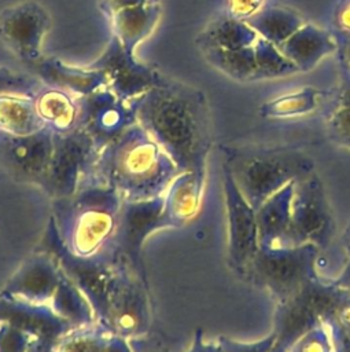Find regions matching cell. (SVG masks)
Wrapping results in <instances>:
<instances>
[{
	"instance_id": "1",
	"label": "cell",
	"mask_w": 350,
	"mask_h": 352,
	"mask_svg": "<svg viewBox=\"0 0 350 352\" xmlns=\"http://www.w3.org/2000/svg\"><path fill=\"white\" fill-rule=\"evenodd\" d=\"M132 103L137 124L169 154L180 172L206 173L213 126L202 89L167 76Z\"/></svg>"
},
{
	"instance_id": "2",
	"label": "cell",
	"mask_w": 350,
	"mask_h": 352,
	"mask_svg": "<svg viewBox=\"0 0 350 352\" xmlns=\"http://www.w3.org/2000/svg\"><path fill=\"white\" fill-rule=\"evenodd\" d=\"M178 173L169 154L136 122L99 150L92 183L113 188L124 201H144L162 195Z\"/></svg>"
},
{
	"instance_id": "3",
	"label": "cell",
	"mask_w": 350,
	"mask_h": 352,
	"mask_svg": "<svg viewBox=\"0 0 350 352\" xmlns=\"http://www.w3.org/2000/svg\"><path fill=\"white\" fill-rule=\"evenodd\" d=\"M124 199L110 187L88 184L52 199V223L62 246L73 256L110 254Z\"/></svg>"
},
{
	"instance_id": "4",
	"label": "cell",
	"mask_w": 350,
	"mask_h": 352,
	"mask_svg": "<svg viewBox=\"0 0 350 352\" xmlns=\"http://www.w3.org/2000/svg\"><path fill=\"white\" fill-rule=\"evenodd\" d=\"M220 150L222 168L254 209L288 183L316 172L314 161L296 147L221 144Z\"/></svg>"
},
{
	"instance_id": "5",
	"label": "cell",
	"mask_w": 350,
	"mask_h": 352,
	"mask_svg": "<svg viewBox=\"0 0 350 352\" xmlns=\"http://www.w3.org/2000/svg\"><path fill=\"white\" fill-rule=\"evenodd\" d=\"M320 249L313 243L296 246H259L244 280L268 290L276 300L294 296L306 283L318 278L316 264Z\"/></svg>"
},
{
	"instance_id": "6",
	"label": "cell",
	"mask_w": 350,
	"mask_h": 352,
	"mask_svg": "<svg viewBox=\"0 0 350 352\" xmlns=\"http://www.w3.org/2000/svg\"><path fill=\"white\" fill-rule=\"evenodd\" d=\"M343 293L345 289L317 278L294 296L279 301L275 312V344L287 352L302 336L331 320Z\"/></svg>"
},
{
	"instance_id": "7",
	"label": "cell",
	"mask_w": 350,
	"mask_h": 352,
	"mask_svg": "<svg viewBox=\"0 0 350 352\" xmlns=\"http://www.w3.org/2000/svg\"><path fill=\"white\" fill-rule=\"evenodd\" d=\"M99 148L82 131L55 133L54 153L38 188L51 199L74 194L92 184Z\"/></svg>"
},
{
	"instance_id": "8",
	"label": "cell",
	"mask_w": 350,
	"mask_h": 352,
	"mask_svg": "<svg viewBox=\"0 0 350 352\" xmlns=\"http://www.w3.org/2000/svg\"><path fill=\"white\" fill-rule=\"evenodd\" d=\"M335 232L334 213L324 184L313 172L295 182L291 204V245L327 248Z\"/></svg>"
},
{
	"instance_id": "9",
	"label": "cell",
	"mask_w": 350,
	"mask_h": 352,
	"mask_svg": "<svg viewBox=\"0 0 350 352\" xmlns=\"http://www.w3.org/2000/svg\"><path fill=\"white\" fill-rule=\"evenodd\" d=\"M169 228L163 213V194L144 201H124L110 254L147 276L143 263V246L147 238Z\"/></svg>"
},
{
	"instance_id": "10",
	"label": "cell",
	"mask_w": 350,
	"mask_h": 352,
	"mask_svg": "<svg viewBox=\"0 0 350 352\" xmlns=\"http://www.w3.org/2000/svg\"><path fill=\"white\" fill-rule=\"evenodd\" d=\"M88 66L102 72L106 88L125 102H132L162 84L167 76L156 67L139 60L117 37L111 36L104 51Z\"/></svg>"
},
{
	"instance_id": "11",
	"label": "cell",
	"mask_w": 350,
	"mask_h": 352,
	"mask_svg": "<svg viewBox=\"0 0 350 352\" xmlns=\"http://www.w3.org/2000/svg\"><path fill=\"white\" fill-rule=\"evenodd\" d=\"M51 15L36 0H23L0 10V41L25 66L43 56V41Z\"/></svg>"
},
{
	"instance_id": "12",
	"label": "cell",
	"mask_w": 350,
	"mask_h": 352,
	"mask_svg": "<svg viewBox=\"0 0 350 352\" xmlns=\"http://www.w3.org/2000/svg\"><path fill=\"white\" fill-rule=\"evenodd\" d=\"M65 278L66 274L58 261L37 249L7 280L0 290V298L51 309Z\"/></svg>"
},
{
	"instance_id": "13",
	"label": "cell",
	"mask_w": 350,
	"mask_h": 352,
	"mask_svg": "<svg viewBox=\"0 0 350 352\" xmlns=\"http://www.w3.org/2000/svg\"><path fill=\"white\" fill-rule=\"evenodd\" d=\"M222 186L228 224V263L240 276L259 249L255 209L247 202L232 176L222 168Z\"/></svg>"
},
{
	"instance_id": "14",
	"label": "cell",
	"mask_w": 350,
	"mask_h": 352,
	"mask_svg": "<svg viewBox=\"0 0 350 352\" xmlns=\"http://www.w3.org/2000/svg\"><path fill=\"white\" fill-rule=\"evenodd\" d=\"M55 133L43 128L30 135L0 132V165L16 182L38 187L54 153Z\"/></svg>"
},
{
	"instance_id": "15",
	"label": "cell",
	"mask_w": 350,
	"mask_h": 352,
	"mask_svg": "<svg viewBox=\"0 0 350 352\" xmlns=\"http://www.w3.org/2000/svg\"><path fill=\"white\" fill-rule=\"evenodd\" d=\"M80 129L100 150L137 122L132 102H125L103 87L78 98Z\"/></svg>"
},
{
	"instance_id": "16",
	"label": "cell",
	"mask_w": 350,
	"mask_h": 352,
	"mask_svg": "<svg viewBox=\"0 0 350 352\" xmlns=\"http://www.w3.org/2000/svg\"><path fill=\"white\" fill-rule=\"evenodd\" d=\"M26 69L43 85L66 91L77 98L106 87V80L97 69L67 65L62 59L51 55H43L37 60L26 65Z\"/></svg>"
},
{
	"instance_id": "17",
	"label": "cell",
	"mask_w": 350,
	"mask_h": 352,
	"mask_svg": "<svg viewBox=\"0 0 350 352\" xmlns=\"http://www.w3.org/2000/svg\"><path fill=\"white\" fill-rule=\"evenodd\" d=\"M206 173L180 172L163 192V213L169 228L187 226L199 212L205 191Z\"/></svg>"
},
{
	"instance_id": "18",
	"label": "cell",
	"mask_w": 350,
	"mask_h": 352,
	"mask_svg": "<svg viewBox=\"0 0 350 352\" xmlns=\"http://www.w3.org/2000/svg\"><path fill=\"white\" fill-rule=\"evenodd\" d=\"M295 182L288 183L255 209L259 246L291 245V204Z\"/></svg>"
},
{
	"instance_id": "19",
	"label": "cell",
	"mask_w": 350,
	"mask_h": 352,
	"mask_svg": "<svg viewBox=\"0 0 350 352\" xmlns=\"http://www.w3.org/2000/svg\"><path fill=\"white\" fill-rule=\"evenodd\" d=\"M47 352H133V348L129 340L95 319L66 330Z\"/></svg>"
},
{
	"instance_id": "20",
	"label": "cell",
	"mask_w": 350,
	"mask_h": 352,
	"mask_svg": "<svg viewBox=\"0 0 350 352\" xmlns=\"http://www.w3.org/2000/svg\"><path fill=\"white\" fill-rule=\"evenodd\" d=\"M338 43L334 33H329L310 22H305L292 33L279 50L290 59L299 72L313 69L325 55L336 51Z\"/></svg>"
},
{
	"instance_id": "21",
	"label": "cell",
	"mask_w": 350,
	"mask_h": 352,
	"mask_svg": "<svg viewBox=\"0 0 350 352\" xmlns=\"http://www.w3.org/2000/svg\"><path fill=\"white\" fill-rule=\"evenodd\" d=\"M162 14L161 0H148L143 4L121 10L108 16L111 36L130 52L155 30Z\"/></svg>"
},
{
	"instance_id": "22",
	"label": "cell",
	"mask_w": 350,
	"mask_h": 352,
	"mask_svg": "<svg viewBox=\"0 0 350 352\" xmlns=\"http://www.w3.org/2000/svg\"><path fill=\"white\" fill-rule=\"evenodd\" d=\"M33 98L44 126L54 133H67L80 128V103L77 96L43 85Z\"/></svg>"
},
{
	"instance_id": "23",
	"label": "cell",
	"mask_w": 350,
	"mask_h": 352,
	"mask_svg": "<svg viewBox=\"0 0 350 352\" xmlns=\"http://www.w3.org/2000/svg\"><path fill=\"white\" fill-rule=\"evenodd\" d=\"M257 40L258 34L247 21L237 19L228 12L213 18L195 37L199 51L209 48L240 50L253 47Z\"/></svg>"
},
{
	"instance_id": "24",
	"label": "cell",
	"mask_w": 350,
	"mask_h": 352,
	"mask_svg": "<svg viewBox=\"0 0 350 352\" xmlns=\"http://www.w3.org/2000/svg\"><path fill=\"white\" fill-rule=\"evenodd\" d=\"M45 128L34 98L22 94H0V132L22 136Z\"/></svg>"
},
{
	"instance_id": "25",
	"label": "cell",
	"mask_w": 350,
	"mask_h": 352,
	"mask_svg": "<svg viewBox=\"0 0 350 352\" xmlns=\"http://www.w3.org/2000/svg\"><path fill=\"white\" fill-rule=\"evenodd\" d=\"M246 21L258 37L277 47L305 23L298 12L283 7H262Z\"/></svg>"
},
{
	"instance_id": "26",
	"label": "cell",
	"mask_w": 350,
	"mask_h": 352,
	"mask_svg": "<svg viewBox=\"0 0 350 352\" xmlns=\"http://www.w3.org/2000/svg\"><path fill=\"white\" fill-rule=\"evenodd\" d=\"M327 95V91L314 87H303L270 100L259 106V116L264 118H292L312 113L318 100Z\"/></svg>"
},
{
	"instance_id": "27",
	"label": "cell",
	"mask_w": 350,
	"mask_h": 352,
	"mask_svg": "<svg viewBox=\"0 0 350 352\" xmlns=\"http://www.w3.org/2000/svg\"><path fill=\"white\" fill-rule=\"evenodd\" d=\"M203 58L226 77L244 82L257 80V62L254 45L240 50L209 48L200 51Z\"/></svg>"
},
{
	"instance_id": "28",
	"label": "cell",
	"mask_w": 350,
	"mask_h": 352,
	"mask_svg": "<svg viewBox=\"0 0 350 352\" xmlns=\"http://www.w3.org/2000/svg\"><path fill=\"white\" fill-rule=\"evenodd\" d=\"M254 52L257 62V80L284 77L299 72L294 63L283 55L277 45L261 37H258L254 44Z\"/></svg>"
},
{
	"instance_id": "29",
	"label": "cell",
	"mask_w": 350,
	"mask_h": 352,
	"mask_svg": "<svg viewBox=\"0 0 350 352\" xmlns=\"http://www.w3.org/2000/svg\"><path fill=\"white\" fill-rule=\"evenodd\" d=\"M48 346L34 334L0 320V352H47Z\"/></svg>"
},
{
	"instance_id": "30",
	"label": "cell",
	"mask_w": 350,
	"mask_h": 352,
	"mask_svg": "<svg viewBox=\"0 0 350 352\" xmlns=\"http://www.w3.org/2000/svg\"><path fill=\"white\" fill-rule=\"evenodd\" d=\"M43 87L38 78L33 74L14 72L8 67L0 66V94H22L34 96Z\"/></svg>"
},
{
	"instance_id": "31",
	"label": "cell",
	"mask_w": 350,
	"mask_h": 352,
	"mask_svg": "<svg viewBox=\"0 0 350 352\" xmlns=\"http://www.w3.org/2000/svg\"><path fill=\"white\" fill-rule=\"evenodd\" d=\"M287 352H335L327 324H320L302 336Z\"/></svg>"
},
{
	"instance_id": "32",
	"label": "cell",
	"mask_w": 350,
	"mask_h": 352,
	"mask_svg": "<svg viewBox=\"0 0 350 352\" xmlns=\"http://www.w3.org/2000/svg\"><path fill=\"white\" fill-rule=\"evenodd\" d=\"M327 126L331 140L350 150V107H336L329 114Z\"/></svg>"
},
{
	"instance_id": "33",
	"label": "cell",
	"mask_w": 350,
	"mask_h": 352,
	"mask_svg": "<svg viewBox=\"0 0 350 352\" xmlns=\"http://www.w3.org/2000/svg\"><path fill=\"white\" fill-rule=\"evenodd\" d=\"M217 341L221 344L224 352H269L276 341V334L272 331L262 340L253 342H242L225 336H220Z\"/></svg>"
},
{
	"instance_id": "34",
	"label": "cell",
	"mask_w": 350,
	"mask_h": 352,
	"mask_svg": "<svg viewBox=\"0 0 350 352\" xmlns=\"http://www.w3.org/2000/svg\"><path fill=\"white\" fill-rule=\"evenodd\" d=\"M264 0H226V12L237 19H248L262 8Z\"/></svg>"
},
{
	"instance_id": "35",
	"label": "cell",
	"mask_w": 350,
	"mask_h": 352,
	"mask_svg": "<svg viewBox=\"0 0 350 352\" xmlns=\"http://www.w3.org/2000/svg\"><path fill=\"white\" fill-rule=\"evenodd\" d=\"M335 352H350V327H345L334 320L325 322Z\"/></svg>"
},
{
	"instance_id": "36",
	"label": "cell",
	"mask_w": 350,
	"mask_h": 352,
	"mask_svg": "<svg viewBox=\"0 0 350 352\" xmlns=\"http://www.w3.org/2000/svg\"><path fill=\"white\" fill-rule=\"evenodd\" d=\"M133 352H172L166 344L158 338V336L151 334V331L143 337L129 340Z\"/></svg>"
},
{
	"instance_id": "37",
	"label": "cell",
	"mask_w": 350,
	"mask_h": 352,
	"mask_svg": "<svg viewBox=\"0 0 350 352\" xmlns=\"http://www.w3.org/2000/svg\"><path fill=\"white\" fill-rule=\"evenodd\" d=\"M334 23H335V34H350V0H340L335 15H334Z\"/></svg>"
},
{
	"instance_id": "38",
	"label": "cell",
	"mask_w": 350,
	"mask_h": 352,
	"mask_svg": "<svg viewBox=\"0 0 350 352\" xmlns=\"http://www.w3.org/2000/svg\"><path fill=\"white\" fill-rule=\"evenodd\" d=\"M339 67H340V82L335 96L336 107H350V67L345 65H339Z\"/></svg>"
},
{
	"instance_id": "39",
	"label": "cell",
	"mask_w": 350,
	"mask_h": 352,
	"mask_svg": "<svg viewBox=\"0 0 350 352\" xmlns=\"http://www.w3.org/2000/svg\"><path fill=\"white\" fill-rule=\"evenodd\" d=\"M148 0H99L97 1V7L102 11L103 15H106L107 18L121 10L125 8H130L139 4H143Z\"/></svg>"
},
{
	"instance_id": "40",
	"label": "cell",
	"mask_w": 350,
	"mask_h": 352,
	"mask_svg": "<svg viewBox=\"0 0 350 352\" xmlns=\"http://www.w3.org/2000/svg\"><path fill=\"white\" fill-rule=\"evenodd\" d=\"M187 352H224V349L218 341H215V342L206 341L203 331L200 329H198L194 334L192 344Z\"/></svg>"
},
{
	"instance_id": "41",
	"label": "cell",
	"mask_w": 350,
	"mask_h": 352,
	"mask_svg": "<svg viewBox=\"0 0 350 352\" xmlns=\"http://www.w3.org/2000/svg\"><path fill=\"white\" fill-rule=\"evenodd\" d=\"M345 327H350V292L345 289V293L336 307L334 318L331 319Z\"/></svg>"
},
{
	"instance_id": "42",
	"label": "cell",
	"mask_w": 350,
	"mask_h": 352,
	"mask_svg": "<svg viewBox=\"0 0 350 352\" xmlns=\"http://www.w3.org/2000/svg\"><path fill=\"white\" fill-rule=\"evenodd\" d=\"M335 38L338 43L336 51H338L339 65H345V66L350 67V34L349 36L335 34Z\"/></svg>"
},
{
	"instance_id": "43",
	"label": "cell",
	"mask_w": 350,
	"mask_h": 352,
	"mask_svg": "<svg viewBox=\"0 0 350 352\" xmlns=\"http://www.w3.org/2000/svg\"><path fill=\"white\" fill-rule=\"evenodd\" d=\"M332 283L336 285L338 287H342V289H346L350 292V256H349V260H347L345 268L342 270L339 276L332 280Z\"/></svg>"
},
{
	"instance_id": "44",
	"label": "cell",
	"mask_w": 350,
	"mask_h": 352,
	"mask_svg": "<svg viewBox=\"0 0 350 352\" xmlns=\"http://www.w3.org/2000/svg\"><path fill=\"white\" fill-rule=\"evenodd\" d=\"M342 243H343V248L347 252V254L350 256V221L346 227V230L343 231V235H342Z\"/></svg>"
},
{
	"instance_id": "45",
	"label": "cell",
	"mask_w": 350,
	"mask_h": 352,
	"mask_svg": "<svg viewBox=\"0 0 350 352\" xmlns=\"http://www.w3.org/2000/svg\"><path fill=\"white\" fill-rule=\"evenodd\" d=\"M269 352H285L281 346H279V345H276V344H273V346L270 348V351Z\"/></svg>"
}]
</instances>
